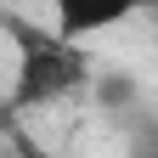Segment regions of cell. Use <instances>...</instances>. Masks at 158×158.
<instances>
[{"label":"cell","instance_id":"1","mask_svg":"<svg viewBox=\"0 0 158 158\" xmlns=\"http://www.w3.org/2000/svg\"><path fill=\"white\" fill-rule=\"evenodd\" d=\"M17 56H23L17 62V102L23 107H45V102L85 85V56L56 34L17 28Z\"/></svg>","mask_w":158,"mask_h":158},{"label":"cell","instance_id":"2","mask_svg":"<svg viewBox=\"0 0 158 158\" xmlns=\"http://www.w3.org/2000/svg\"><path fill=\"white\" fill-rule=\"evenodd\" d=\"M141 6V0H56V40H73L79 34H96V28H113Z\"/></svg>","mask_w":158,"mask_h":158},{"label":"cell","instance_id":"3","mask_svg":"<svg viewBox=\"0 0 158 158\" xmlns=\"http://www.w3.org/2000/svg\"><path fill=\"white\" fill-rule=\"evenodd\" d=\"M17 158H45V152H40L34 141H17Z\"/></svg>","mask_w":158,"mask_h":158}]
</instances>
